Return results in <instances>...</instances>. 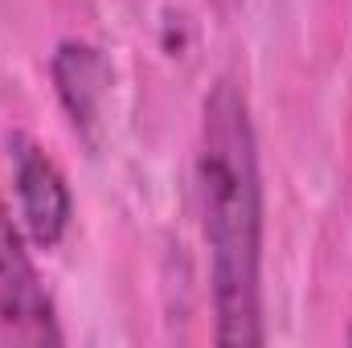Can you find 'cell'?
<instances>
[{"mask_svg": "<svg viewBox=\"0 0 352 348\" xmlns=\"http://www.w3.org/2000/svg\"><path fill=\"white\" fill-rule=\"evenodd\" d=\"M4 148H8V168H12V188H16L21 230L37 250H54L66 238L70 217H74L66 173L29 131H12Z\"/></svg>", "mask_w": 352, "mask_h": 348, "instance_id": "2", "label": "cell"}, {"mask_svg": "<svg viewBox=\"0 0 352 348\" xmlns=\"http://www.w3.org/2000/svg\"><path fill=\"white\" fill-rule=\"evenodd\" d=\"M213 8H217L221 17H230V12H238V8H242V0H213Z\"/></svg>", "mask_w": 352, "mask_h": 348, "instance_id": "5", "label": "cell"}, {"mask_svg": "<svg viewBox=\"0 0 352 348\" xmlns=\"http://www.w3.org/2000/svg\"><path fill=\"white\" fill-rule=\"evenodd\" d=\"M349 345H352V328H349Z\"/></svg>", "mask_w": 352, "mask_h": 348, "instance_id": "6", "label": "cell"}, {"mask_svg": "<svg viewBox=\"0 0 352 348\" xmlns=\"http://www.w3.org/2000/svg\"><path fill=\"white\" fill-rule=\"evenodd\" d=\"M0 324L21 345H62L54 299L33 266L29 238L0 201Z\"/></svg>", "mask_w": 352, "mask_h": 348, "instance_id": "3", "label": "cell"}, {"mask_svg": "<svg viewBox=\"0 0 352 348\" xmlns=\"http://www.w3.org/2000/svg\"><path fill=\"white\" fill-rule=\"evenodd\" d=\"M197 205L209 254L213 340L258 348L263 328V168L250 102L234 78H217L201 102Z\"/></svg>", "mask_w": 352, "mask_h": 348, "instance_id": "1", "label": "cell"}, {"mask_svg": "<svg viewBox=\"0 0 352 348\" xmlns=\"http://www.w3.org/2000/svg\"><path fill=\"white\" fill-rule=\"evenodd\" d=\"M50 78H54V94L70 119V127L78 135L94 140L98 123H102V107L111 98V62L98 45L66 37L54 45L50 58Z\"/></svg>", "mask_w": 352, "mask_h": 348, "instance_id": "4", "label": "cell"}]
</instances>
